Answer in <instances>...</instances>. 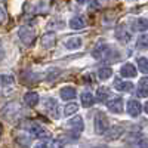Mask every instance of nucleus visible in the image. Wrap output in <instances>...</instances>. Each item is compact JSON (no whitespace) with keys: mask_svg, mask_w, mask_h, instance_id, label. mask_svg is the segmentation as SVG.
<instances>
[{"mask_svg":"<svg viewBox=\"0 0 148 148\" xmlns=\"http://www.w3.org/2000/svg\"><path fill=\"white\" fill-rule=\"evenodd\" d=\"M92 55L96 59L101 61H108V62H116V59L119 58V55L116 53V51L113 47H110L107 45H99L95 47V51L92 52Z\"/></svg>","mask_w":148,"mask_h":148,"instance_id":"obj_1","label":"nucleus"},{"mask_svg":"<svg viewBox=\"0 0 148 148\" xmlns=\"http://www.w3.org/2000/svg\"><path fill=\"white\" fill-rule=\"evenodd\" d=\"M108 127H110L108 117H107L104 113H98V114L95 116V132H96L98 135H104Z\"/></svg>","mask_w":148,"mask_h":148,"instance_id":"obj_2","label":"nucleus"},{"mask_svg":"<svg viewBox=\"0 0 148 148\" xmlns=\"http://www.w3.org/2000/svg\"><path fill=\"white\" fill-rule=\"evenodd\" d=\"M19 39L25 46H31L34 43V40H36V33H34V30L31 27L24 25V27L19 28Z\"/></svg>","mask_w":148,"mask_h":148,"instance_id":"obj_3","label":"nucleus"},{"mask_svg":"<svg viewBox=\"0 0 148 148\" xmlns=\"http://www.w3.org/2000/svg\"><path fill=\"white\" fill-rule=\"evenodd\" d=\"M68 126H70V132L74 138H79L80 136V133L83 132V120L82 117H74L73 120L68 121Z\"/></svg>","mask_w":148,"mask_h":148,"instance_id":"obj_4","label":"nucleus"},{"mask_svg":"<svg viewBox=\"0 0 148 148\" xmlns=\"http://www.w3.org/2000/svg\"><path fill=\"white\" fill-rule=\"evenodd\" d=\"M40 43L45 49H52L56 45V34L55 33H45L40 39Z\"/></svg>","mask_w":148,"mask_h":148,"instance_id":"obj_5","label":"nucleus"},{"mask_svg":"<svg viewBox=\"0 0 148 148\" xmlns=\"http://www.w3.org/2000/svg\"><path fill=\"white\" fill-rule=\"evenodd\" d=\"M105 135V139L107 141H114L117 138H120L123 135V127L121 126H111L107 129V132L104 133Z\"/></svg>","mask_w":148,"mask_h":148,"instance_id":"obj_6","label":"nucleus"},{"mask_svg":"<svg viewBox=\"0 0 148 148\" xmlns=\"http://www.w3.org/2000/svg\"><path fill=\"white\" fill-rule=\"evenodd\" d=\"M108 110L111 113H116V114H120L123 113V99L121 98H114V99L108 101Z\"/></svg>","mask_w":148,"mask_h":148,"instance_id":"obj_7","label":"nucleus"},{"mask_svg":"<svg viewBox=\"0 0 148 148\" xmlns=\"http://www.w3.org/2000/svg\"><path fill=\"white\" fill-rule=\"evenodd\" d=\"M142 111V105L136 101V99H130L127 102V113L132 116V117H138Z\"/></svg>","mask_w":148,"mask_h":148,"instance_id":"obj_8","label":"nucleus"},{"mask_svg":"<svg viewBox=\"0 0 148 148\" xmlns=\"http://www.w3.org/2000/svg\"><path fill=\"white\" fill-rule=\"evenodd\" d=\"M116 37L121 43H127L130 40V33L126 31V27L125 25H119L117 30H116Z\"/></svg>","mask_w":148,"mask_h":148,"instance_id":"obj_9","label":"nucleus"},{"mask_svg":"<svg viewBox=\"0 0 148 148\" xmlns=\"http://www.w3.org/2000/svg\"><path fill=\"white\" fill-rule=\"evenodd\" d=\"M120 74H121V77L132 79V77L136 76V68H135L132 64H125L120 68Z\"/></svg>","mask_w":148,"mask_h":148,"instance_id":"obj_10","label":"nucleus"},{"mask_svg":"<svg viewBox=\"0 0 148 148\" xmlns=\"http://www.w3.org/2000/svg\"><path fill=\"white\" fill-rule=\"evenodd\" d=\"M84 25H86V19L82 15H77L70 19V27L73 30H82V28H84Z\"/></svg>","mask_w":148,"mask_h":148,"instance_id":"obj_11","label":"nucleus"},{"mask_svg":"<svg viewBox=\"0 0 148 148\" xmlns=\"http://www.w3.org/2000/svg\"><path fill=\"white\" fill-rule=\"evenodd\" d=\"M136 95H138L139 98H145V96H148V77H142V79L139 80Z\"/></svg>","mask_w":148,"mask_h":148,"instance_id":"obj_12","label":"nucleus"},{"mask_svg":"<svg viewBox=\"0 0 148 148\" xmlns=\"http://www.w3.org/2000/svg\"><path fill=\"white\" fill-rule=\"evenodd\" d=\"M24 101H25L27 107L33 108V107H36L37 104H39V95H37L36 92H27L25 95H24Z\"/></svg>","mask_w":148,"mask_h":148,"instance_id":"obj_13","label":"nucleus"},{"mask_svg":"<svg viewBox=\"0 0 148 148\" xmlns=\"http://www.w3.org/2000/svg\"><path fill=\"white\" fill-rule=\"evenodd\" d=\"M114 88L120 92H130L133 89V84L130 82H123L120 79H116L114 80Z\"/></svg>","mask_w":148,"mask_h":148,"instance_id":"obj_14","label":"nucleus"},{"mask_svg":"<svg viewBox=\"0 0 148 148\" xmlns=\"http://www.w3.org/2000/svg\"><path fill=\"white\" fill-rule=\"evenodd\" d=\"M45 108L51 113V116L53 117V119H56L58 117V107H56V101L55 99H52V98H47V99L45 101Z\"/></svg>","mask_w":148,"mask_h":148,"instance_id":"obj_15","label":"nucleus"},{"mask_svg":"<svg viewBox=\"0 0 148 148\" xmlns=\"http://www.w3.org/2000/svg\"><path fill=\"white\" fill-rule=\"evenodd\" d=\"M132 27H133L135 31H147V30H148V19H145V18L135 19Z\"/></svg>","mask_w":148,"mask_h":148,"instance_id":"obj_16","label":"nucleus"},{"mask_svg":"<svg viewBox=\"0 0 148 148\" xmlns=\"http://www.w3.org/2000/svg\"><path fill=\"white\" fill-rule=\"evenodd\" d=\"M110 96H113V95H111V90L107 88H99L96 90V99L99 102H107Z\"/></svg>","mask_w":148,"mask_h":148,"instance_id":"obj_17","label":"nucleus"},{"mask_svg":"<svg viewBox=\"0 0 148 148\" xmlns=\"http://www.w3.org/2000/svg\"><path fill=\"white\" fill-rule=\"evenodd\" d=\"M30 132L33 133V136H37V138H46V136H47L46 130H45L42 126L36 125V123H33V125H31V127H30Z\"/></svg>","mask_w":148,"mask_h":148,"instance_id":"obj_18","label":"nucleus"},{"mask_svg":"<svg viewBox=\"0 0 148 148\" xmlns=\"http://www.w3.org/2000/svg\"><path fill=\"white\" fill-rule=\"evenodd\" d=\"M61 98L65 101H70V99H74L76 98V89L74 88H62L61 89Z\"/></svg>","mask_w":148,"mask_h":148,"instance_id":"obj_19","label":"nucleus"},{"mask_svg":"<svg viewBox=\"0 0 148 148\" xmlns=\"http://www.w3.org/2000/svg\"><path fill=\"white\" fill-rule=\"evenodd\" d=\"M80 98H82V105H83L84 108L92 107V105H93V102H95V98H93V95H92L90 92H84Z\"/></svg>","mask_w":148,"mask_h":148,"instance_id":"obj_20","label":"nucleus"},{"mask_svg":"<svg viewBox=\"0 0 148 148\" xmlns=\"http://www.w3.org/2000/svg\"><path fill=\"white\" fill-rule=\"evenodd\" d=\"M65 46H67V49H79L80 46H82V39L80 37H71V39H68L67 42H65Z\"/></svg>","mask_w":148,"mask_h":148,"instance_id":"obj_21","label":"nucleus"},{"mask_svg":"<svg viewBox=\"0 0 148 148\" xmlns=\"http://www.w3.org/2000/svg\"><path fill=\"white\" fill-rule=\"evenodd\" d=\"M15 82V79L12 76H8V74H0V88H8V86H12Z\"/></svg>","mask_w":148,"mask_h":148,"instance_id":"obj_22","label":"nucleus"},{"mask_svg":"<svg viewBox=\"0 0 148 148\" xmlns=\"http://www.w3.org/2000/svg\"><path fill=\"white\" fill-rule=\"evenodd\" d=\"M111 74H113V70H111L110 67H104V68H99V70H98V77H99L101 80L110 79Z\"/></svg>","mask_w":148,"mask_h":148,"instance_id":"obj_23","label":"nucleus"},{"mask_svg":"<svg viewBox=\"0 0 148 148\" xmlns=\"http://www.w3.org/2000/svg\"><path fill=\"white\" fill-rule=\"evenodd\" d=\"M77 110H79V105L76 102H70L64 107V114L65 116H73L74 113H77Z\"/></svg>","mask_w":148,"mask_h":148,"instance_id":"obj_24","label":"nucleus"},{"mask_svg":"<svg viewBox=\"0 0 148 148\" xmlns=\"http://www.w3.org/2000/svg\"><path fill=\"white\" fill-rule=\"evenodd\" d=\"M138 68L141 73H148V59L147 58H144V56L138 58Z\"/></svg>","mask_w":148,"mask_h":148,"instance_id":"obj_25","label":"nucleus"},{"mask_svg":"<svg viewBox=\"0 0 148 148\" xmlns=\"http://www.w3.org/2000/svg\"><path fill=\"white\" fill-rule=\"evenodd\" d=\"M136 47L138 49H148V34H144L139 37L136 42Z\"/></svg>","mask_w":148,"mask_h":148,"instance_id":"obj_26","label":"nucleus"},{"mask_svg":"<svg viewBox=\"0 0 148 148\" xmlns=\"http://www.w3.org/2000/svg\"><path fill=\"white\" fill-rule=\"evenodd\" d=\"M16 144L19 148H30V139H27L25 136H18L16 138Z\"/></svg>","mask_w":148,"mask_h":148,"instance_id":"obj_27","label":"nucleus"},{"mask_svg":"<svg viewBox=\"0 0 148 148\" xmlns=\"http://www.w3.org/2000/svg\"><path fill=\"white\" fill-rule=\"evenodd\" d=\"M52 148H65V147H64V142H62V141L55 139V141L52 142Z\"/></svg>","mask_w":148,"mask_h":148,"instance_id":"obj_28","label":"nucleus"},{"mask_svg":"<svg viewBox=\"0 0 148 148\" xmlns=\"http://www.w3.org/2000/svg\"><path fill=\"white\" fill-rule=\"evenodd\" d=\"M6 21V12H5V9L0 6V25Z\"/></svg>","mask_w":148,"mask_h":148,"instance_id":"obj_29","label":"nucleus"},{"mask_svg":"<svg viewBox=\"0 0 148 148\" xmlns=\"http://www.w3.org/2000/svg\"><path fill=\"white\" fill-rule=\"evenodd\" d=\"M3 58H5V51H3V45H2V42H0V62L3 61Z\"/></svg>","mask_w":148,"mask_h":148,"instance_id":"obj_30","label":"nucleus"},{"mask_svg":"<svg viewBox=\"0 0 148 148\" xmlns=\"http://www.w3.org/2000/svg\"><path fill=\"white\" fill-rule=\"evenodd\" d=\"M34 148H47V147H46V144H43V142H40V144H37V145H36Z\"/></svg>","mask_w":148,"mask_h":148,"instance_id":"obj_31","label":"nucleus"},{"mask_svg":"<svg viewBox=\"0 0 148 148\" xmlns=\"http://www.w3.org/2000/svg\"><path fill=\"white\" fill-rule=\"evenodd\" d=\"M144 111L148 114V101H147V102H145V105H144Z\"/></svg>","mask_w":148,"mask_h":148,"instance_id":"obj_32","label":"nucleus"},{"mask_svg":"<svg viewBox=\"0 0 148 148\" xmlns=\"http://www.w3.org/2000/svg\"><path fill=\"white\" fill-rule=\"evenodd\" d=\"M77 2H79L80 5H83V3H86V2H88V0H77Z\"/></svg>","mask_w":148,"mask_h":148,"instance_id":"obj_33","label":"nucleus"},{"mask_svg":"<svg viewBox=\"0 0 148 148\" xmlns=\"http://www.w3.org/2000/svg\"><path fill=\"white\" fill-rule=\"evenodd\" d=\"M2 132H3V126L0 125V135H2Z\"/></svg>","mask_w":148,"mask_h":148,"instance_id":"obj_34","label":"nucleus"}]
</instances>
